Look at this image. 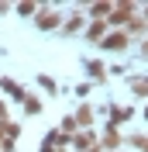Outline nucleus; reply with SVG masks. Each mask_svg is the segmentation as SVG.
<instances>
[{
  "mask_svg": "<svg viewBox=\"0 0 148 152\" xmlns=\"http://www.w3.org/2000/svg\"><path fill=\"white\" fill-rule=\"evenodd\" d=\"M131 86H134V94H148V80H134Z\"/></svg>",
  "mask_w": 148,
  "mask_h": 152,
  "instance_id": "obj_8",
  "label": "nucleus"
},
{
  "mask_svg": "<svg viewBox=\"0 0 148 152\" xmlns=\"http://www.w3.org/2000/svg\"><path fill=\"white\" fill-rule=\"evenodd\" d=\"M90 142H93V135H79V138H76V145H79V149H86Z\"/></svg>",
  "mask_w": 148,
  "mask_h": 152,
  "instance_id": "obj_11",
  "label": "nucleus"
},
{
  "mask_svg": "<svg viewBox=\"0 0 148 152\" xmlns=\"http://www.w3.org/2000/svg\"><path fill=\"white\" fill-rule=\"evenodd\" d=\"M131 18H134V4H114L110 24H120V21H131Z\"/></svg>",
  "mask_w": 148,
  "mask_h": 152,
  "instance_id": "obj_2",
  "label": "nucleus"
},
{
  "mask_svg": "<svg viewBox=\"0 0 148 152\" xmlns=\"http://www.w3.org/2000/svg\"><path fill=\"white\" fill-rule=\"evenodd\" d=\"M79 121H83V124L93 121V111H90V107H83V111H79Z\"/></svg>",
  "mask_w": 148,
  "mask_h": 152,
  "instance_id": "obj_10",
  "label": "nucleus"
},
{
  "mask_svg": "<svg viewBox=\"0 0 148 152\" xmlns=\"http://www.w3.org/2000/svg\"><path fill=\"white\" fill-rule=\"evenodd\" d=\"M86 69H90L93 80H103V66H100V62H86Z\"/></svg>",
  "mask_w": 148,
  "mask_h": 152,
  "instance_id": "obj_6",
  "label": "nucleus"
},
{
  "mask_svg": "<svg viewBox=\"0 0 148 152\" xmlns=\"http://www.w3.org/2000/svg\"><path fill=\"white\" fill-rule=\"evenodd\" d=\"M141 52H145V56H148V42H145V48H141Z\"/></svg>",
  "mask_w": 148,
  "mask_h": 152,
  "instance_id": "obj_12",
  "label": "nucleus"
},
{
  "mask_svg": "<svg viewBox=\"0 0 148 152\" xmlns=\"http://www.w3.org/2000/svg\"><path fill=\"white\" fill-rule=\"evenodd\" d=\"M79 28H83V18H69L65 21V31H79Z\"/></svg>",
  "mask_w": 148,
  "mask_h": 152,
  "instance_id": "obj_7",
  "label": "nucleus"
},
{
  "mask_svg": "<svg viewBox=\"0 0 148 152\" xmlns=\"http://www.w3.org/2000/svg\"><path fill=\"white\" fill-rule=\"evenodd\" d=\"M103 31H107V24H103V21H93L90 31H86V38H90V42H103Z\"/></svg>",
  "mask_w": 148,
  "mask_h": 152,
  "instance_id": "obj_4",
  "label": "nucleus"
},
{
  "mask_svg": "<svg viewBox=\"0 0 148 152\" xmlns=\"http://www.w3.org/2000/svg\"><path fill=\"white\" fill-rule=\"evenodd\" d=\"M103 48H110V52H120V48H128V31H110V35L100 42Z\"/></svg>",
  "mask_w": 148,
  "mask_h": 152,
  "instance_id": "obj_1",
  "label": "nucleus"
},
{
  "mask_svg": "<svg viewBox=\"0 0 148 152\" xmlns=\"http://www.w3.org/2000/svg\"><path fill=\"white\" fill-rule=\"evenodd\" d=\"M59 21H62V18H59L55 10H41V14H38V28H55Z\"/></svg>",
  "mask_w": 148,
  "mask_h": 152,
  "instance_id": "obj_3",
  "label": "nucleus"
},
{
  "mask_svg": "<svg viewBox=\"0 0 148 152\" xmlns=\"http://www.w3.org/2000/svg\"><path fill=\"white\" fill-rule=\"evenodd\" d=\"M131 31H145V18H131Z\"/></svg>",
  "mask_w": 148,
  "mask_h": 152,
  "instance_id": "obj_9",
  "label": "nucleus"
},
{
  "mask_svg": "<svg viewBox=\"0 0 148 152\" xmlns=\"http://www.w3.org/2000/svg\"><path fill=\"white\" fill-rule=\"evenodd\" d=\"M107 10H114V4H93V7H90V14H93L96 21H100L103 14H107Z\"/></svg>",
  "mask_w": 148,
  "mask_h": 152,
  "instance_id": "obj_5",
  "label": "nucleus"
}]
</instances>
